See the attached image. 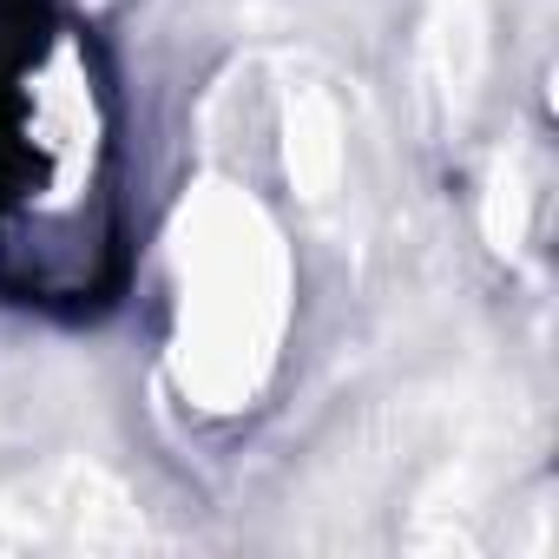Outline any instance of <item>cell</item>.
Instances as JSON below:
<instances>
[{"label":"cell","instance_id":"6da1fadb","mask_svg":"<svg viewBox=\"0 0 559 559\" xmlns=\"http://www.w3.org/2000/svg\"><path fill=\"white\" fill-rule=\"evenodd\" d=\"M178 349H198V376L211 382V408H230L257 389V369L284 330V250L250 198H204L191 237L178 250Z\"/></svg>","mask_w":559,"mask_h":559}]
</instances>
